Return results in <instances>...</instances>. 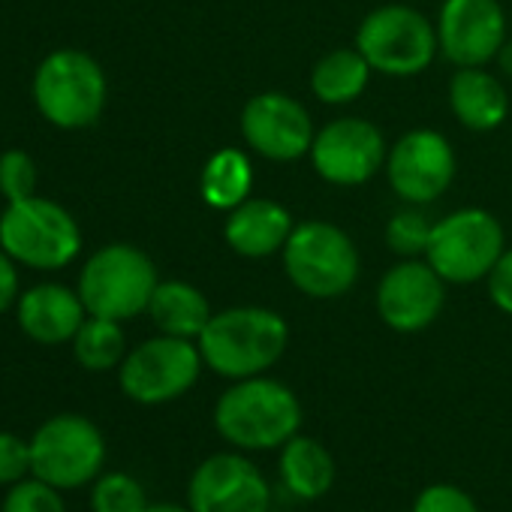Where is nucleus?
<instances>
[{
	"label": "nucleus",
	"instance_id": "1",
	"mask_svg": "<svg viewBox=\"0 0 512 512\" xmlns=\"http://www.w3.org/2000/svg\"><path fill=\"white\" fill-rule=\"evenodd\" d=\"M214 431L238 452H272L302 431L299 395L275 377L232 380L214 401Z\"/></svg>",
	"mask_w": 512,
	"mask_h": 512
},
{
	"label": "nucleus",
	"instance_id": "2",
	"mask_svg": "<svg viewBox=\"0 0 512 512\" xmlns=\"http://www.w3.org/2000/svg\"><path fill=\"white\" fill-rule=\"evenodd\" d=\"M196 344L205 368L232 383L269 374L290 347V326L272 308L235 305L217 311Z\"/></svg>",
	"mask_w": 512,
	"mask_h": 512
},
{
	"label": "nucleus",
	"instance_id": "3",
	"mask_svg": "<svg viewBox=\"0 0 512 512\" xmlns=\"http://www.w3.org/2000/svg\"><path fill=\"white\" fill-rule=\"evenodd\" d=\"M31 100L52 127L67 133L88 130L106 112L109 79L94 55L82 49H55L34 70Z\"/></svg>",
	"mask_w": 512,
	"mask_h": 512
},
{
	"label": "nucleus",
	"instance_id": "4",
	"mask_svg": "<svg viewBox=\"0 0 512 512\" xmlns=\"http://www.w3.org/2000/svg\"><path fill=\"white\" fill-rule=\"evenodd\" d=\"M284 275L308 299L329 302L347 296L362 272L356 241L332 220H302L287 238Z\"/></svg>",
	"mask_w": 512,
	"mask_h": 512
},
{
	"label": "nucleus",
	"instance_id": "5",
	"mask_svg": "<svg viewBox=\"0 0 512 512\" xmlns=\"http://www.w3.org/2000/svg\"><path fill=\"white\" fill-rule=\"evenodd\" d=\"M157 284V266L142 247L130 241H112L97 247L85 260L76 290L91 317L127 323L139 314H148Z\"/></svg>",
	"mask_w": 512,
	"mask_h": 512
},
{
	"label": "nucleus",
	"instance_id": "6",
	"mask_svg": "<svg viewBox=\"0 0 512 512\" xmlns=\"http://www.w3.org/2000/svg\"><path fill=\"white\" fill-rule=\"evenodd\" d=\"M0 247L22 269L61 272L82 253V226L70 208L37 193L7 202L0 214Z\"/></svg>",
	"mask_w": 512,
	"mask_h": 512
},
{
	"label": "nucleus",
	"instance_id": "7",
	"mask_svg": "<svg viewBox=\"0 0 512 512\" xmlns=\"http://www.w3.org/2000/svg\"><path fill=\"white\" fill-rule=\"evenodd\" d=\"M503 250L506 235L500 220L491 211L470 205L434 220L425 260L446 284L470 287L491 275Z\"/></svg>",
	"mask_w": 512,
	"mask_h": 512
},
{
	"label": "nucleus",
	"instance_id": "8",
	"mask_svg": "<svg viewBox=\"0 0 512 512\" xmlns=\"http://www.w3.org/2000/svg\"><path fill=\"white\" fill-rule=\"evenodd\" d=\"M353 46L362 52L374 73L392 79L425 73L440 52L434 22L407 4H383L371 10L359 22Z\"/></svg>",
	"mask_w": 512,
	"mask_h": 512
},
{
	"label": "nucleus",
	"instance_id": "9",
	"mask_svg": "<svg viewBox=\"0 0 512 512\" xmlns=\"http://www.w3.org/2000/svg\"><path fill=\"white\" fill-rule=\"evenodd\" d=\"M202 368L205 362L196 341L154 335L127 350L118 368V386L133 404L163 407L184 398L196 386Z\"/></svg>",
	"mask_w": 512,
	"mask_h": 512
},
{
	"label": "nucleus",
	"instance_id": "10",
	"mask_svg": "<svg viewBox=\"0 0 512 512\" xmlns=\"http://www.w3.org/2000/svg\"><path fill=\"white\" fill-rule=\"evenodd\" d=\"M31 464V476L61 491L91 485L106 464V437L94 419L82 413H58L34 431Z\"/></svg>",
	"mask_w": 512,
	"mask_h": 512
},
{
	"label": "nucleus",
	"instance_id": "11",
	"mask_svg": "<svg viewBox=\"0 0 512 512\" xmlns=\"http://www.w3.org/2000/svg\"><path fill=\"white\" fill-rule=\"evenodd\" d=\"M308 157L326 184L362 187L386 169L389 145L374 121L344 115L317 130Z\"/></svg>",
	"mask_w": 512,
	"mask_h": 512
},
{
	"label": "nucleus",
	"instance_id": "12",
	"mask_svg": "<svg viewBox=\"0 0 512 512\" xmlns=\"http://www.w3.org/2000/svg\"><path fill=\"white\" fill-rule=\"evenodd\" d=\"M190 512H272L269 476L247 452H214L187 479Z\"/></svg>",
	"mask_w": 512,
	"mask_h": 512
},
{
	"label": "nucleus",
	"instance_id": "13",
	"mask_svg": "<svg viewBox=\"0 0 512 512\" xmlns=\"http://www.w3.org/2000/svg\"><path fill=\"white\" fill-rule=\"evenodd\" d=\"M458 157L452 142L428 127L410 130L389 145L386 178L404 205H431L455 181Z\"/></svg>",
	"mask_w": 512,
	"mask_h": 512
},
{
	"label": "nucleus",
	"instance_id": "14",
	"mask_svg": "<svg viewBox=\"0 0 512 512\" xmlns=\"http://www.w3.org/2000/svg\"><path fill=\"white\" fill-rule=\"evenodd\" d=\"M238 127L247 148L272 163H293L308 157L317 136L311 112L284 91L253 94L241 109Z\"/></svg>",
	"mask_w": 512,
	"mask_h": 512
},
{
	"label": "nucleus",
	"instance_id": "15",
	"mask_svg": "<svg viewBox=\"0 0 512 512\" xmlns=\"http://www.w3.org/2000/svg\"><path fill=\"white\" fill-rule=\"evenodd\" d=\"M377 317L398 335H416L437 323L446 305V281L428 266L425 256L398 260L377 284Z\"/></svg>",
	"mask_w": 512,
	"mask_h": 512
},
{
	"label": "nucleus",
	"instance_id": "16",
	"mask_svg": "<svg viewBox=\"0 0 512 512\" xmlns=\"http://www.w3.org/2000/svg\"><path fill=\"white\" fill-rule=\"evenodd\" d=\"M434 28L440 55L455 67H488L509 40L500 0H443Z\"/></svg>",
	"mask_w": 512,
	"mask_h": 512
},
{
	"label": "nucleus",
	"instance_id": "17",
	"mask_svg": "<svg viewBox=\"0 0 512 512\" xmlns=\"http://www.w3.org/2000/svg\"><path fill=\"white\" fill-rule=\"evenodd\" d=\"M88 320L85 302L79 290L67 284H34L16 302V323L34 344L61 347L76 338L82 323Z\"/></svg>",
	"mask_w": 512,
	"mask_h": 512
},
{
	"label": "nucleus",
	"instance_id": "18",
	"mask_svg": "<svg viewBox=\"0 0 512 512\" xmlns=\"http://www.w3.org/2000/svg\"><path fill=\"white\" fill-rule=\"evenodd\" d=\"M296 220L287 205L269 196H250L238 208L226 211L223 220V241L232 253L244 260H266L284 250L287 238L293 235Z\"/></svg>",
	"mask_w": 512,
	"mask_h": 512
},
{
	"label": "nucleus",
	"instance_id": "19",
	"mask_svg": "<svg viewBox=\"0 0 512 512\" xmlns=\"http://www.w3.org/2000/svg\"><path fill=\"white\" fill-rule=\"evenodd\" d=\"M446 100L455 121L473 133H491L509 118V91L485 67H458Z\"/></svg>",
	"mask_w": 512,
	"mask_h": 512
},
{
	"label": "nucleus",
	"instance_id": "20",
	"mask_svg": "<svg viewBox=\"0 0 512 512\" xmlns=\"http://www.w3.org/2000/svg\"><path fill=\"white\" fill-rule=\"evenodd\" d=\"M278 476L284 488L299 500H320L332 491L338 464L335 455L317 437L296 434L278 449Z\"/></svg>",
	"mask_w": 512,
	"mask_h": 512
},
{
	"label": "nucleus",
	"instance_id": "21",
	"mask_svg": "<svg viewBox=\"0 0 512 512\" xmlns=\"http://www.w3.org/2000/svg\"><path fill=\"white\" fill-rule=\"evenodd\" d=\"M148 317L160 335L196 341L205 332L214 311L199 287H193L187 281H160L151 296Z\"/></svg>",
	"mask_w": 512,
	"mask_h": 512
},
{
	"label": "nucleus",
	"instance_id": "22",
	"mask_svg": "<svg viewBox=\"0 0 512 512\" xmlns=\"http://www.w3.org/2000/svg\"><path fill=\"white\" fill-rule=\"evenodd\" d=\"M371 73V64L356 46L332 49L311 70V94L326 106H350L365 94Z\"/></svg>",
	"mask_w": 512,
	"mask_h": 512
},
{
	"label": "nucleus",
	"instance_id": "23",
	"mask_svg": "<svg viewBox=\"0 0 512 512\" xmlns=\"http://www.w3.org/2000/svg\"><path fill=\"white\" fill-rule=\"evenodd\" d=\"M253 193V163L241 148L214 151L199 172V196L214 211H232Z\"/></svg>",
	"mask_w": 512,
	"mask_h": 512
},
{
	"label": "nucleus",
	"instance_id": "24",
	"mask_svg": "<svg viewBox=\"0 0 512 512\" xmlns=\"http://www.w3.org/2000/svg\"><path fill=\"white\" fill-rule=\"evenodd\" d=\"M70 344H73V359L79 362V368H85L91 374L118 371L130 350L124 323L106 320V317H91V314Z\"/></svg>",
	"mask_w": 512,
	"mask_h": 512
},
{
	"label": "nucleus",
	"instance_id": "25",
	"mask_svg": "<svg viewBox=\"0 0 512 512\" xmlns=\"http://www.w3.org/2000/svg\"><path fill=\"white\" fill-rule=\"evenodd\" d=\"M148 506L145 485L124 470L100 473L91 482V512H145Z\"/></svg>",
	"mask_w": 512,
	"mask_h": 512
},
{
	"label": "nucleus",
	"instance_id": "26",
	"mask_svg": "<svg viewBox=\"0 0 512 512\" xmlns=\"http://www.w3.org/2000/svg\"><path fill=\"white\" fill-rule=\"evenodd\" d=\"M425 205H404L395 211L386 223V244L401 260H413V256H425L434 220L422 211Z\"/></svg>",
	"mask_w": 512,
	"mask_h": 512
},
{
	"label": "nucleus",
	"instance_id": "27",
	"mask_svg": "<svg viewBox=\"0 0 512 512\" xmlns=\"http://www.w3.org/2000/svg\"><path fill=\"white\" fill-rule=\"evenodd\" d=\"M37 193H40L37 160L22 148H10L0 154V196L7 202H19V199L37 196Z\"/></svg>",
	"mask_w": 512,
	"mask_h": 512
},
{
	"label": "nucleus",
	"instance_id": "28",
	"mask_svg": "<svg viewBox=\"0 0 512 512\" xmlns=\"http://www.w3.org/2000/svg\"><path fill=\"white\" fill-rule=\"evenodd\" d=\"M0 512H67V503L61 497V488L37 476H28L10 485L4 503H0Z\"/></svg>",
	"mask_w": 512,
	"mask_h": 512
},
{
	"label": "nucleus",
	"instance_id": "29",
	"mask_svg": "<svg viewBox=\"0 0 512 512\" xmlns=\"http://www.w3.org/2000/svg\"><path fill=\"white\" fill-rule=\"evenodd\" d=\"M410 512H479V506H476L473 494L464 491L461 485L434 482V485H425L416 494Z\"/></svg>",
	"mask_w": 512,
	"mask_h": 512
},
{
	"label": "nucleus",
	"instance_id": "30",
	"mask_svg": "<svg viewBox=\"0 0 512 512\" xmlns=\"http://www.w3.org/2000/svg\"><path fill=\"white\" fill-rule=\"evenodd\" d=\"M34 473L31 464V440L13 434V431H0V485H16Z\"/></svg>",
	"mask_w": 512,
	"mask_h": 512
},
{
	"label": "nucleus",
	"instance_id": "31",
	"mask_svg": "<svg viewBox=\"0 0 512 512\" xmlns=\"http://www.w3.org/2000/svg\"><path fill=\"white\" fill-rule=\"evenodd\" d=\"M485 287H488L491 305H494L500 314L512 317V247H506V250L500 253L497 266H494L491 275L485 278Z\"/></svg>",
	"mask_w": 512,
	"mask_h": 512
},
{
	"label": "nucleus",
	"instance_id": "32",
	"mask_svg": "<svg viewBox=\"0 0 512 512\" xmlns=\"http://www.w3.org/2000/svg\"><path fill=\"white\" fill-rule=\"evenodd\" d=\"M22 296V281H19V263L0 247V317L16 308Z\"/></svg>",
	"mask_w": 512,
	"mask_h": 512
},
{
	"label": "nucleus",
	"instance_id": "33",
	"mask_svg": "<svg viewBox=\"0 0 512 512\" xmlns=\"http://www.w3.org/2000/svg\"><path fill=\"white\" fill-rule=\"evenodd\" d=\"M497 64H500V70H503L506 76H512V40L503 43V49H500V55H497Z\"/></svg>",
	"mask_w": 512,
	"mask_h": 512
},
{
	"label": "nucleus",
	"instance_id": "34",
	"mask_svg": "<svg viewBox=\"0 0 512 512\" xmlns=\"http://www.w3.org/2000/svg\"><path fill=\"white\" fill-rule=\"evenodd\" d=\"M145 512H190V506L187 503L184 506L181 503H151Z\"/></svg>",
	"mask_w": 512,
	"mask_h": 512
},
{
	"label": "nucleus",
	"instance_id": "35",
	"mask_svg": "<svg viewBox=\"0 0 512 512\" xmlns=\"http://www.w3.org/2000/svg\"><path fill=\"white\" fill-rule=\"evenodd\" d=\"M272 512H275V509H272ZM278 512H290V509H278Z\"/></svg>",
	"mask_w": 512,
	"mask_h": 512
}]
</instances>
